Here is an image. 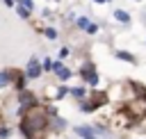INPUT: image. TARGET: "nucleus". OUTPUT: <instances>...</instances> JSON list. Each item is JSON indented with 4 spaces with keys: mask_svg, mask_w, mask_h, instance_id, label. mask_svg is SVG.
<instances>
[{
    "mask_svg": "<svg viewBox=\"0 0 146 139\" xmlns=\"http://www.w3.org/2000/svg\"><path fill=\"white\" fill-rule=\"evenodd\" d=\"M46 128H48V116H46V112H41V109H36V107L27 109V114L23 116V123H21V132H23L27 139H41L43 132H46Z\"/></svg>",
    "mask_w": 146,
    "mask_h": 139,
    "instance_id": "obj_1",
    "label": "nucleus"
},
{
    "mask_svg": "<svg viewBox=\"0 0 146 139\" xmlns=\"http://www.w3.org/2000/svg\"><path fill=\"white\" fill-rule=\"evenodd\" d=\"M39 75H41V64H39V59H36V57H32V59H30V64H27L25 77L34 80V77H39Z\"/></svg>",
    "mask_w": 146,
    "mask_h": 139,
    "instance_id": "obj_2",
    "label": "nucleus"
},
{
    "mask_svg": "<svg viewBox=\"0 0 146 139\" xmlns=\"http://www.w3.org/2000/svg\"><path fill=\"white\" fill-rule=\"evenodd\" d=\"M18 103H21V109H32V107H36V98H34L32 93H27V91H21Z\"/></svg>",
    "mask_w": 146,
    "mask_h": 139,
    "instance_id": "obj_3",
    "label": "nucleus"
},
{
    "mask_svg": "<svg viewBox=\"0 0 146 139\" xmlns=\"http://www.w3.org/2000/svg\"><path fill=\"white\" fill-rule=\"evenodd\" d=\"M52 68H55V73H57V77H59V80H68V77H71V71H68L66 66H62L59 62H55V64H52Z\"/></svg>",
    "mask_w": 146,
    "mask_h": 139,
    "instance_id": "obj_4",
    "label": "nucleus"
},
{
    "mask_svg": "<svg viewBox=\"0 0 146 139\" xmlns=\"http://www.w3.org/2000/svg\"><path fill=\"white\" fill-rule=\"evenodd\" d=\"M82 77H84L89 84H96V82H98V75L94 73V68H91V66H84V68H82Z\"/></svg>",
    "mask_w": 146,
    "mask_h": 139,
    "instance_id": "obj_5",
    "label": "nucleus"
},
{
    "mask_svg": "<svg viewBox=\"0 0 146 139\" xmlns=\"http://www.w3.org/2000/svg\"><path fill=\"white\" fill-rule=\"evenodd\" d=\"M75 132H78L80 137H84V139H96V132H94L91 128H84V125H80V128H75Z\"/></svg>",
    "mask_w": 146,
    "mask_h": 139,
    "instance_id": "obj_6",
    "label": "nucleus"
},
{
    "mask_svg": "<svg viewBox=\"0 0 146 139\" xmlns=\"http://www.w3.org/2000/svg\"><path fill=\"white\" fill-rule=\"evenodd\" d=\"M11 71H0V89H5V87H9L11 84Z\"/></svg>",
    "mask_w": 146,
    "mask_h": 139,
    "instance_id": "obj_7",
    "label": "nucleus"
},
{
    "mask_svg": "<svg viewBox=\"0 0 146 139\" xmlns=\"http://www.w3.org/2000/svg\"><path fill=\"white\" fill-rule=\"evenodd\" d=\"M114 16H116V18H119V21H121V23H128V18H130V16H128V14H125V11H121V9H119V11H116V14H114Z\"/></svg>",
    "mask_w": 146,
    "mask_h": 139,
    "instance_id": "obj_8",
    "label": "nucleus"
},
{
    "mask_svg": "<svg viewBox=\"0 0 146 139\" xmlns=\"http://www.w3.org/2000/svg\"><path fill=\"white\" fill-rule=\"evenodd\" d=\"M71 93H73L75 98H82V96H84V89H82V87H73V89H71Z\"/></svg>",
    "mask_w": 146,
    "mask_h": 139,
    "instance_id": "obj_9",
    "label": "nucleus"
},
{
    "mask_svg": "<svg viewBox=\"0 0 146 139\" xmlns=\"http://www.w3.org/2000/svg\"><path fill=\"white\" fill-rule=\"evenodd\" d=\"M9 134H11V130L7 125H0V137H9Z\"/></svg>",
    "mask_w": 146,
    "mask_h": 139,
    "instance_id": "obj_10",
    "label": "nucleus"
},
{
    "mask_svg": "<svg viewBox=\"0 0 146 139\" xmlns=\"http://www.w3.org/2000/svg\"><path fill=\"white\" fill-rule=\"evenodd\" d=\"M27 14H30V11H27L25 7H18V16H21V18H27Z\"/></svg>",
    "mask_w": 146,
    "mask_h": 139,
    "instance_id": "obj_11",
    "label": "nucleus"
},
{
    "mask_svg": "<svg viewBox=\"0 0 146 139\" xmlns=\"http://www.w3.org/2000/svg\"><path fill=\"white\" fill-rule=\"evenodd\" d=\"M46 36H48V39H55V36H57V32H55L52 27H48V30H46Z\"/></svg>",
    "mask_w": 146,
    "mask_h": 139,
    "instance_id": "obj_12",
    "label": "nucleus"
},
{
    "mask_svg": "<svg viewBox=\"0 0 146 139\" xmlns=\"http://www.w3.org/2000/svg\"><path fill=\"white\" fill-rule=\"evenodd\" d=\"M68 93V87H59V91H57V98H62V96H66Z\"/></svg>",
    "mask_w": 146,
    "mask_h": 139,
    "instance_id": "obj_13",
    "label": "nucleus"
},
{
    "mask_svg": "<svg viewBox=\"0 0 146 139\" xmlns=\"http://www.w3.org/2000/svg\"><path fill=\"white\" fill-rule=\"evenodd\" d=\"M21 5H23V7H25V9H27V11H30V9H32V7H34V5H32V0H21Z\"/></svg>",
    "mask_w": 146,
    "mask_h": 139,
    "instance_id": "obj_14",
    "label": "nucleus"
},
{
    "mask_svg": "<svg viewBox=\"0 0 146 139\" xmlns=\"http://www.w3.org/2000/svg\"><path fill=\"white\" fill-rule=\"evenodd\" d=\"M78 25H80V27H87L89 21H87V18H78Z\"/></svg>",
    "mask_w": 146,
    "mask_h": 139,
    "instance_id": "obj_15",
    "label": "nucleus"
},
{
    "mask_svg": "<svg viewBox=\"0 0 146 139\" xmlns=\"http://www.w3.org/2000/svg\"><path fill=\"white\" fill-rule=\"evenodd\" d=\"M41 68H46V71H48V68H52V62H50V59H46V62L41 64Z\"/></svg>",
    "mask_w": 146,
    "mask_h": 139,
    "instance_id": "obj_16",
    "label": "nucleus"
},
{
    "mask_svg": "<svg viewBox=\"0 0 146 139\" xmlns=\"http://www.w3.org/2000/svg\"><path fill=\"white\" fill-rule=\"evenodd\" d=\"M119 57H121V59H128V62H132V57H130L128 52H119Z\"/></svg>",
    "mask_w": 146,
    "mask_h": 139,
    "instance_id": "obj_17",
    "label": "nucleus"
},
{
    "mask_svg": "<svg viewBox=\"0 0 146 139\" xmlns=\"http://www.w3.org/2000/svg\"><path fill=\"white\" fill-rule=\"evenodd\" d=\"M96 2H107V0H96Z\"/></svg>",
    "mask_w": 146,
    "mask_h": 139,
    "instance_id": "obj_18",
    "label": "nucleus"
}]
</instances>
